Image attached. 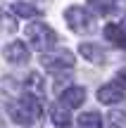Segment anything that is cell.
<instances>
[{
  "instance_id": "1",
  "label": "cell",
  "mask_w": 126,
  "mask_h": 128,
  "mask_svg": "<svg viewBox=\"0 0 126 128\" xmlns=\"http://www.w3.org/2000/svg\"><path fill=\"white\" fill-rule=\"evenodd\" d=\"M7 114H10V119H12L14 124H19V126H33L38 119H41V114H43L41 97L26 92V95H22L17 102L10 104Z\"/></svg>"
},
{
  "instance_id": "2",
  "label": "cell",
  "mask_w": 126,
  "mask_h": 128,
  "mask_svg": "<svg viewBox=\"0 0 126 128\" xmlns=\"http://www.w3.org/2000/svg\"><path fill=\"white\" fill-rule=\"evenodd\" d=\"M26 40L36 52H45V50H50V48L55 45L57 33L52 31L45 22H31L26 26Z\"/></svg>"
},
{
  "instance_id": "3",
  "label": "cell",
  "mask_w": 126,
  "mask_h": 128,
  "mask_svg": "<svg viewBox=\"0 0 126 128\" xmlns=\"http://www.w3.org/2000/svg\"><path fill=\"white\" fill-rule=\"evenodd\" d=\"M64 22L74 33H81V36L90 33L95 28V17L86 7H81V5H71V7L64 10Z\"/></svg>"
},
{
  "instance_id": "4",
  "label": "cell",
  "mask_w": 126,
  "mask_h": 128,
  "mask_svg": "<svg viewBox=\"0 0 126 128\" xmlns=\"http://www.w3.org/2000/svg\"><path fill=\"white\" fill-rule=\"evenodd\" d=\"M41 64L48 71H67L74 66V55L69 50H52V52L45 50L41 57Z\"/></svg>"
},
{
  "instance_id": "5",
  "label": "cell",
  "mask_w": 126,
  "mask_h": 128,
  "mask_svg": "<svg viewBox=\"0 0 126 128\" xmlns=\"http://www.w3.org/2000/svg\"><path fill=\"white\" fill-rule=\"evenodd\" d=\"M124 97H126V88L117 81V78L98 88V100L102 102V104H119Z\"/></svg>"
},
{
  "instance_id": "6",
  "label": "cell",
  "mask_w": 126,
  "mask_h": 128,
  "mask_svg": "<svg viewBox=\"0 0 126 128\" xmlns=\"http://www.w3.org/2000/svg\"><path fill=\"white\" fill-rule=\"evenodd\" d=\"M3 57H5L10 64H17V66H22V64H26L29 60H31V52H29L26 43H22V40H12V43H7V45L3 48Z\"/></svg>"
},
{
  "instance_id": "7",
  "label": "cell",
  "mask_w": 126,
  "mask_h": 128,
  "mask_svg": "<svg viewBox=\"0 0 126 128\" xmlns=\"http://www.w3.org/2000/svg\"><path fill=\"white\" fill-rule=\"evenodd\" d=\"M105 38L119 48H126V17L119 22H109L105 26Z\"/></svg>"
},
{
  "instance_id": "8",
  "label": "cell",
  "mask_w": 126,
  "mask_h": 128,
  "mask_svg": "<svg viewBox=\"0 0 126 128\" xmlns=\"http://www.w3.org/2000/svg\"><path fill=\"white\" fill-rule=\"evenodd\" d=\"M60 97H62V104L69 107V109H76L86 102V90L81 86H69L64 90H60Z\"/></svg>"
},
{
  "instance_id": "9",
  "label": "cell",
  "mask_w": 126,
  "mask_h": 128,
  "mask_svg": "<svg viewBox=\"0 0 126 128\" xmlns=\"http://www.w3.org/2000/svg\"><path fill=\"white\" fill-rule=\"evenodd\" d=\"M50 121L57 128H69L71 126V109L64 104H52L50 107Z\"/></svg>"
},
{
  "instance_id": "10",
  "label": "cell",
  "mask_w": 126,
  "mask_h": 128,
  "mask_svg": "<svg viewBox=\"0 0 126 128\" xmlns=\"http://www.w3.org/2000/svg\"><path fill=\"white\" fill-rule=\"evenodd\" d=\"M79 52H81L88 62H93V64H102L105 60H107L105 50H102L100 45H95V43H81V45H79Z\"/></svg>"
},
{
  "instance_id": "11",
  "label": "cell",
  "mask_w": 126,
  "mask_h": 128,
  "mask_svg": "<svg viewBox=\"0 0 126 128\" xmlns=\"http://www.w3.org/2000/svg\"><path fill=\"white\" fill-rule=\"evenodd\" d=\"M24 88H26V92H31V95H43V90H45V81H43L41 74H29L26 81H24Z\"/></svg>"
},
{
  "instance_id": "12",
  "label": "cell",
  "mask_w": 126,
  "mask_h": 128,
  "mask_svg": "<svg viewBox=\"0 0 126 128\" xmlns=\"http://www.w3.org/2000/svg\"><path fill=\"white\" fill-rule=\"evenodd\" d=\"M79 126L81 128H102V116H100V112H83V114L79 116Z\"/></svg>"
},
{
  "instance_id": "13",
  "label": "cell",
  "mask_w": 126,
  "mask_h": 128,
  "mask_svg": "<svg viewBox=\"0 0 126 128\" xmlns=\"http://www.w3.org/2000/svg\"><path fill=\"white\" fill-rule=\"evenodd\" d=\"M12 12L17 14V17L33 19V17H38V14H41V10H38V7H33L31 2H14V5H12Z\"/></svg>"
},
{
  "instance_id": "14",
  "label": "cell",
  "mask_w": 126,
  "mask_h": 128,
  "mask_svg": "<svg viewBox=\"0 0 126 128\" xmlns=\"http://www.w3.org/2000/svg\"><path fill=\"white\" fill-rule=\"evenodd\" d=\"M0 28L7 33H14L17 31V22H14L12 17H7V14H0Z\"/></svg>"
},
{
  "instance_id": "15",
  "label": "cell",
  "mask_w": 126,
  "mask_h": 128,
  "mask_svg": "<svg viewBox=\"0 0 126 128\" xmlns=\"http://www.w3.org/2000/svg\"><path fill=\"white\" fill-rule=\"evenodd\" d=\"M90 5H93V7L98 10L100 14H107V12H112V2H107V0H90Z\"/></svg>"
},
{
  "instance_id": "16",
  "label": "cell",
  "mask_w": 126,
  "mask_h": 128,
  "mask_svg": "<svg viewBox=\"0 0 126 128\" xmlns=\"http://www.w3.org/2000/svg\"><path fill=\"white\" fill-rule=\"evenodd\" d=\"M114 78H117V81H119V83H121V86L126 88V66H121V69H119V71L114 74Z\"/></svg>"
}]
</instances>
